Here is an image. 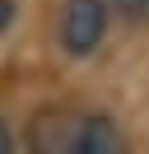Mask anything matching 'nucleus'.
<instances>
[{"label": "nucleus", "mask_w": 149, "mask_h": 154, "mask_svg": "<svg viewBox=\"0 0 149 154\" xmlns=\"http://www.w3.org/2000/svg\"><path fill=\"white\" fill-rule=\"evenodd\" d=\"M14 14H19V5H14V0H0V38L9 33V23H14Z\"/></svg>", "instance_id": "obj_5"}, {"label": "nucleus", "mask_w": 149, "mask_h": 154, "mask_svg": "<svg viewBox=\"0 0 149 154\" xmlns=\"http://www.w3.org/2000/svg\"><path fill=\"white\" fill-rule=\"evenodd\" d=\"M79 154H130V140L107 112H89V131H84Z\"/></svg>", "instance_id": "obj_3"}, {"label": "nucleus", "mask_w": 149, "mask_h": 154, "mask_svg": "<svg viewBox=\"0 0 149 154\" xmlns=\"http://www.w3.org/2000/svg\"><path fill=\"white\" fill-rule=\"evenodd\" d=\"M112 10L121 14V19H149V0H112Z\"/></svg>", "instance_id": "obj_4"}, {"label": "nucleus", "mask_w": 149, "mask_h": 154, "mask_svg": "<svg viewBox=\"0 0 149 154\" xmlns=\"http://www.w3.org/2000/svg\"><path fill=\"white\" fill-rule=\"evenodd\" d=\"M0 154H14V135H9L5 122H0Z\"/></svg>", "instance_id": "obj_6"}, {"label": "nucleus", "mask_w": 149, "mask_h": 154, "mask_svg": "<svg viewBox=\"0 0 149 154\" xmlns=\"http://www.w3.org/2000/svg\"><path fill=\"white\" fill-rule=\"evenodd\" d=\"M107 23H112V0H65V10H61L65 56H74V61L93 56L107 38Z\"/></svg>", "instance_id": "obj_2"}, {"label": "nucleus", "mask_w": 149, "mask_h": 154, "mask_svg": "<svg viewBox=\"0 0 149 154\" xmlns=\"http://www.w3.org/2000/svg\"><path fill=\"white\" fill-rule=\"evenodd\" d=\"M84 131H89V112H79V107H42L28 122L23 145H28V154H79Z\"/></svg>", "instance_id": "obj_1"}]
</instances>
